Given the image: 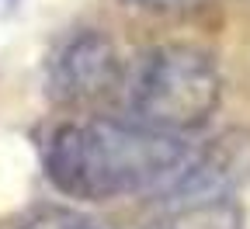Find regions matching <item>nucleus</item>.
I'll list each match as a JSON object with an SVG mask.
<instances>
[{"label": "nucleus", "mask_w": 250, "mask_h": 229, "mask_svg": "<svg viewBox=\"0 0 250 229\" xmlns=\"http://www.w3.org/2000/svg\"><path fill=\"white\" fill-rule=\"evenodd\" d=\"M198 149L139 122L80 118L56 125L42 146L49 184L77 202L164 194L188 174Z\"/></svg>", "instance_id": "1"}, {"label": "nucleus", "mask_w": 250, "mask_h": 229, "mask_svg": "<svg viewBox=\"0 0 250 229\" xmlns=\"http://www.w3.org/2000/svg\"><path fill=\"white\" fill-rule=\"evenodd\" d=\"M122 97L132 122L160 132H195L208 125L223 101V77L215 59L198 45H153L125 66Z\"/></svg>", "instance_id": "2"}, {"label": "nucleus", "mask_w": 250, "mask_h": 229, "mask_svg": "<svg viewBox=\"0 0 250 229\" xmlns=\"http://www.w3.org/2000/svg\"><path fill=\"white\" fill-rule=\"evenodd\" d=\"M125 62L104 31H73L45 66V94L59 108H94L122 94Z\"/></svg>", "instance_id": "3"}, {"label": "nucleus", "mask_w": 250, "mask_h": 229, "mask_svg": "<svg viewBox=\"0 0 250 229\" xmlns=\"http://www.w3.org/2000/svg\"><path fill=\"white\" fill-rule=\"evenodd\" d=\"M153 229H240V212L226 202H188L174 205L170 219Z\"/></svg>", "instance_id": "4"}, {"label": "nucleus", "mask_w": 250, "mask_h": 229, "mask_svg": "<svg viewBox=\"0 0 250 229\" xmlns=\"http://www.w3.org/2000/svg\"><path fill=\"white\" fill-rule=\"evenodd\" d=\"M21 229H101V226L87 215H80V212H73V208H42Z\"/></svg>", "instance_id": "5"}, {"label": "nucleus", "mask_w": 250, "mask_h": 229, "mask_svg": "<svg viewBox=\"0 0 250 229\" xmlns=\"http://www.w3.org/2000/svg\"><path fill=\"white\" fill-rule=\"evenodd\" d=\"M132 4L149 7V11H181V7L191 4V0H132Z\"/></svg>", "instance_id": "6"}]
</instances>
